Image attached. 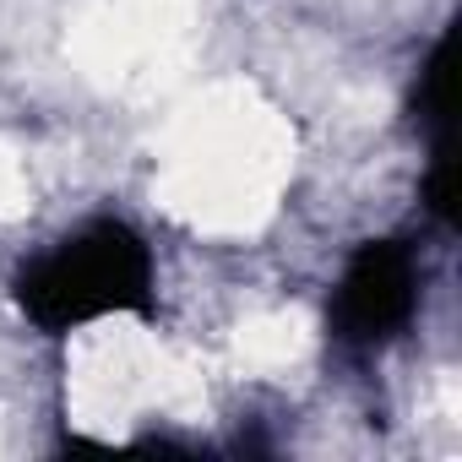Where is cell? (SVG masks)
I'll list each match as a JSON object with an SVG mask.
<instances>
[{
	"label": "cell",
	"mask_w": 462,
	"mask_h": 462,
	"mask_svg": "<svg viewBox=\"0 0 462 462\" xmlns=\"http://www.w3.org/2000/svg\"><path fill=\"white\" fill-rule=\"evenodd\" d=\"M424 273L408 240H365L332 289V337L348 348H381L402 337L419 316Z\"/></svg>",
	"instance_id": "2"
},
{
	"label": "cell",
	"mask_w": 462,
	"mask_h": 462,
	"mask_svg": "<svg viewBox=\"0 0 462 462\" xmlns=\"http://www.w3.org/2000/svg\"><path fill=\"white\" fill-rule=\"evenodd\" d=\"M12 300L23 321L39 327L44 337H71L109 316L147 321L158 310L152 245L125 217H93L17 267Z\"/></svg>",
	"instance_id": "1"
},
{
	"label": "cell",
	"mask_w": 462,
	"mask_h": 462,
	"mask_svg": "<svg viewBox=\"0 0 462 462\" xmlns=\"http://www.w3.org/2000/svg\"><path fill=\"white\" fill-rule=\"evenodd\" d=\"M419 196H424V212L435 217V223H451V201H457V163H451V142H440V147H430V169H424V185H419Z\"/></svg>",
	"instance_id": "4"
},
{
	"label": "cell",
	"mask_w": 462,
	"mask_h": 462,
	"mask_svg": "<svg viewBox=\"0 0 462 462\" xmlns=\"http://www.w3.org/2000/svg\"><path fill=\"white\" fill-rule=\"evenodd\" d=\"M413 120L430 136V147L451 142V33H440V44L430 50L419 88H413Z\"/></svg>",
	"instance_id": "3"
}]
</instances>
